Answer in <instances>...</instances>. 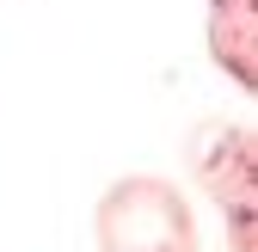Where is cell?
<instances>
[{"mask_svg":"<svg viewBox=\"0 0 258 252\" xmlns=\"http://www.w3.org/2000/svg\"><path fill=\"white\" fill-rule=\"evenodd\" d=\"M92 246L99 252H203V228L172 178L123 172L92 203Z\"/></svg>","mask_w":258,"mask_h":252,"instance_id":"obj_1","label":"cell"},{"mask_svg":"<svg viewBox=\"0 0 258 252\" xmlns=\"http://www.w3.org/2000/svg\"><path fill=\"white\" fill-rule=\"evenodd\" d=\"M197 166V184L209 191V203L228 222V252H246V215H252V136L240 123H221L197 142L190 154Z\"/></svg>","mask_w":258,"mask_h":252,"instance_id":"obj_2","label":"cell"},{"mask_svg":"<svg viewBox=\"0 0 258 252\" xmlns=\"http://www.w3.org/2000/svg\"><path fill=\"white\" fill-rule=\"evenodd\" d=\"M209 55L234 86H252V0H209Z\"/></svg>","mask_w":258,"mask_h":252,"instance_id":"obj_3","label":"cell"}]
</instances>
